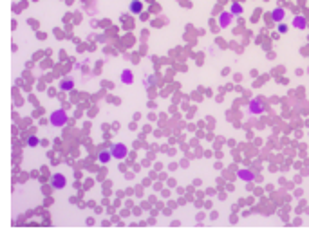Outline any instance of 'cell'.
I'll use <instances>...</instances> for the list:
<instances>
[{"label":"cell","instance_id":"5bb4252c","mask_svg":"<svg viewBox=\"0 0 309 229\" xmlns=\"http://www.w3.org/2000/svg\"><path fill=\"white\" fill-rule=\"evenodd\" d=\"M62 87H65V89H73V81H65V83H62Z\"/></svg>","mask_w":309,"mask_h":229},{"label":"cell","instance_id":"30bf717a","mask_svg":"<svg viewBox=\"0 0 309 229\" xmlns=\"http://www.w3.org/2000/svg\"><path fill=\"white\" fill-rule=\"evenodd\" d=\"M53 184H55V188H62V186L65 184V179L62 177V175H55V179H53Z\"/></svg>","mask_w":309,"mask_h":229},{"label":"cell","instance_id":"277c9868","mask_svg":"<svg viewBox=\"0 0 309 229\" xmlns=\"http://www.w3.org/2000/svg\"><path fill=\"white\" fill-rule=\"evenodd\" d=\"M230 24H232V13H221V16H219L221 27H228Z\"/></svg>","mask_w":309,"mask_h":229},{"label":"cell","instance_id":"8992f818","mask_svg":"<svg viewBox=\"0 0 309 229\" xmlns=\"http://www.w3.org/2000/svg\"><path fill=\"white\" fill-rule=\"evenodd\" d=\"M141 11H143V4H141L140 0H132V2H130V13L140 15Z\"/></svg>","mask_w":309,"mask_h":229},{"label":"cell","instance_id":"7c38bea8","mask_svg":"<svg viewBox=\"0 0 309 229\" xmlns=\"http://www.w3.org/2000/svg\"><path fill=\"white\" fill-rule=\"evenodd\" d=\"M56 123V125H62V123H65V114L64 112H58V114L55 115V119H53Z\"/></svg>","mask_w":309,"mask_h":229},{"label":"cell","instance_id":"4fadbf2b","mask_svg":"<svg viewBox=\"0 0 309 229\" xmlns=\"http://www.w3.org/2000/svg\"><path fill=\"white\" fill-rule=\"evenodd\" d=\"M279 33H288V25L280 22V24H279Z\"/></svg>","mask_w":309,"mask_h":229},{"label":"cell","instance_id":"6da1fadb","mask_svg":"<svg viewBox=\"0 0 309 229\" xmlns=\"http://www.w3.org/2000/svg\"><path fill=\"white\" fill-rule=\"evenodd\" d=\"M127 154H129V150H127V146L125 145H112V148H110V155L112 157H116V159H125L127 157Z\"/></svg>","mask_w":309,"mask_h":229},{"label":"cell","instance_id":"52a82bcc","mask_svg":"<svg viewBox=\"0 0 309 229\" xmlns=\"http://www.w3.org/2000/svg\"><path fill=\"white\" fill-rule=\"evenodd\" d=\"M239 177L242 180H246V182H251V180L255 179L253 172H249V170H240V172H239Z\"/></svg>","mask_w":309,"mask_h":229},{"label":"cell","instance_id":"5b68a950","mask_svg":"<svg viewBox=\"0 0 309 229\" xmlns=\"http://www.w3.org/2000/svg\"><path fill=\"white\" fill-rule=\"evenodd\" d=\"M293 25L297 29H306V25H308V20H306V16H295L293 18Z\"/></svg>","mask_w":309,"mask_h":229},{"label":"cell","instance_id":"ba28073f","mask_svg":"<svg viewBox=\"0 0 309 229\" xmlns=\"http://www.w3.org/2000/svg\"><path fill=\"white\" fill-rule=\"evenodd\" d=\"M121 81H123L125 85L132 83V72H130V70H123V72H121Z\"/></svg>","mask_w":309,"mask_h":229},{"label":"cell","instance_id":"3957f363","mask_svg":"<svg viewBox=\"0 0 309 229\" xmlns=\"http://www.w3.org/2000/svg\"><path fill=\"white\" fill-rule=\"evenodd\" d=\"M284 16H286V11L282 9V7H277V9H273V13H271V18H273L275 22H282L284 20Z\"/></svg>","mask_w":309,"mask_h":229},{"label":"cell","instance_id":"9c48e42d","mask_svg":"<svg viewBox=\"0 0 309 229\" xmlns=\"http://www.w3.org/2000/svg\"><path fill=\"white\" fill-rule=\"evenodd\" d=\"M98 159H100V163H109L112 159V155H110V152H100Z\"/></svg>","mask_w":309,"mask_h":229},{"label":"cell","instance_id":"7a4b0ae2","mask_svg":"<svg viewBox=\"0 0 309 229\" xmlns=\"http://www.w3.org/2000/svg\"><path fill=\"white\" fill-rule=\"evenodd\" d=\"M262 110H264V105L260 103L259 100H253L249 103V112L251 114H262Z\"/></svg>","mask_w":309,"mask_h":229},{"label":"cell","instance_id":"8fae6325","mask_svg":"<svg viewBox=\"0 0 309 229\" xmlns=\"http://www.w3.org/2000/svg\"><path fill=\"white\" fill-rule=\"evenodd\" d=\"M230 13H232V15H240V13H242V5L237 4V2H235V4H232V9H230Z\"/></svg>","mask_w":309,"mask_h":229}]
</instances>
